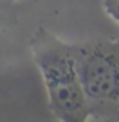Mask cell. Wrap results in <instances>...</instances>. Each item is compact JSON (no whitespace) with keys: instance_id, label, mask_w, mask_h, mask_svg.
Wrapping results in <instances>:
<instances>
[{"instance_id":"obj_1","label":"cell","mask_w":119,"mask_h":122,"mask_svg":"<svg viewBox=\"0 0 119 122\" xmlns=\"http://www.w3.org/2000/svg\"><path fill=\"white\" fill-rule=\"evenodd\" d=\"M30 51L53 115L60 122H88L92 115L80 80L75 44L39 27L30 38Z\"/></svg>"},{"instance_id":"obj_2","label":"cell","mask_w":119,"mask_h":122,"mask_svg":"<svg viewBox=\"0 0 119 122\" xmlns=\"http://www.w3.org/2000/svg\"><path fill=\"white\" fill-rule=\"evenodd\" d=\"M77 68L95 119H119V38L75 44Z\"/></svg>"},{"instance_id":"obj_3","label":"cell","mask_w":119,"mask_h":122,"mask_svg":"<svg viewBox=\"0 0 119 122\" xmlns=\"http://www.w3.org/2000/svg\"><path fill=\"white\" fill-rule=\"evenodd\" d=\"M103 6H104V12L116 24H119V0H104Z\"/></svg>"},{"instance_id":"obj_4","label":"cell","mask_w":119,"mask_h":122,"mask_svg":"<svg viewBox=\"0 0 119 122\" xmlns=\"http://www.w3.org/2000/svg\"><path fill=\"white\" fill-rule=\"evenodd\" d=\"M3 2H5V0H0V8H2V3H3Z\"/></svg>"},{"instance_id":"obj_5","label":"cell","mask_w":119,"mask_h":122,"mask_svg":"<svg viewBox=\"0 0 119 122\" xmlns=\"http://www.w3.org/2000/svg\"><path fill=\"white\" fill-rule=\"evenodd\" d=\"M6 2H17V0H6Z\"/></svg>"}]
</instances>
